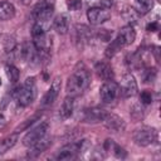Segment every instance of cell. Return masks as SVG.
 <instances>
[{"mask_svg":"<svg viewBox=\"0 0 161 161\" xmlns=\"http://www.w3.org/2000/svg\"><path fill=\"white\" fill-rule=\"evenodd\" d=\"M89 83H91L89 72L83 67L75 68L74 72L69 75V78L67 80V86H65L67 94L75 98V97L80 96L88 88Z\"/></svg>","mask_w":161,"mask_h":161,"instance_id":"obj_1","label":"cell"},{"mask_svg":"<svg viewBox=\"0 0 161 161\" xmlns=\"http://www.w3.org/2000/svg\"><path fill=\"white\" fill-rule=\"evenodd\" d=\"M35 94H36V86H35V79L33 77L26 78L24 84L14 92V97H15L18 104L21 107L30 104L34 101Z\"/></svg>","mask_w":161,"mask_h":161,"instance_id":"obj_2","label":"cell"},{"mask_svg":"<svg viewBox=\"0 0 161 161\" xmlns=\"http://www.w3.org/2000/svg\"><path fill=\"white\" fill-rule=\"evenodd\" d=\"M88 145L87 140H83V141H79V142H72V143H68L65 146H63L58 153L55 155V158L59 160V161H68V160H74L79 153L80 151H83L86 148V146Z\"/></svg>","mask_w":161,"mask_h":161,"instance_id":"obj_3","label":"cell"},{"mask_svg":"<svg viewBox=\"0 0 161 161\" xmlns=\"http://www.w3.org/2000/svg\"><path fill=\"white\" fill-rule=\"evenodd\" d=\"M31 36H33V44L36 48V50L42 55L47 54L49 50V47H50L49 38L47 35V30L43 29L42 26H39L38 24H34L33 29H31Z\"/></svg>","mask_w":161,"mask_h":161,"instance_id":"obj_4","label":"cell"},{"mask_svg":"<svg viewBox=\"0 0 161 161\" xmlns=\"http://www.w3.org/2000/svg\"><path fill=\"white\" fill-rule=\"evenodd\" d=\"M156 140H157V131L153 127L145 126V127L136 130L133 133V141L137 146L146 147V146L152 145Z\"/></svg>","mask_w":161,"mask_h":161,"instance_id":"obj_5","label":"cell"},{"mask_svg":"<svg viewBox=\"0 0 161 161\" xmlns=\"http://www.w3.org/2000/svg\"><path fill=\"white\" fill-rule=\"evenodd\" d=\"M99 96L103 103H113L118 97H119V87L118 84L112 79V80H106L101 89H99Z\"/></svg>","mask_w":161,"mask_h":161,"instance_id":"obj_6","label":"cell"},{"mask_svg":"<svg viewBox=\"0 0 161 161\" xmlns=\"http://www.w3.org/2000/svg\"><path fill=\"white\" fill-rule=\"evenodd\" d=\"M118 87H119V96H122L123 98L133 97L137 93V82L131 73H126L122 77Z\"/></svg>","mask_w":161,"mask_h":161,"instance_id":"obj_7","label":"cell"},{"mask_svg":"<svg viewBox=\"0 0 161 161\" xmlns=\"http://www.w3.org/2000/svg\"><path fill=\"white\" fill-rule=\"evenodd\" d=\"M49 125L48 122H42L40 125H38L36 127H34L33 130H30L23 138V143L28 147H30L31 145H34L36 141H39L42 137H44L48 132Z\"/></svg>","mask_w":161,"mask_h":161,"instance_id":"obj_8","label":"cell"},{"mask_svg":"<svg viewBox=\"0 0 161 161\" xmlns=\"http://www.w3.org/2000/svg\"><path fill=\"white\" fill-rule=\"evenodd\" d=\"M87 18L92 25H99L111 18V13L108 9L101 6H92L87 10Z\"/></svg>","mask_w":161,"mask_h":161,"instance_id":"obj_9","label":"cell"},{"mask_svg":"<svg viewBox=\"0 0 161 161\" xmlns=\"http://www.w3.org/2000/svg\"><path fill=\"white\" fill-rule=\"evenodd\" d=\"M59 91H60V79H59V77H57V78H54V80L52 82L49 89H48V91L45 92V94L43 96L42 102H40V107H42V108L50 107V106L55 102V99H57V97H58V94H59Z\"/></svg>","mask_w":161,"mask_h":161,"instance_id":"obj_10","label":"cell"},{"mask_svg":"<svg viewBox=\"0 0 161 161\" xmlns=\"http://www.w3.org/2000/svg\"><path fill=\"white\" fill-rule=\"evenodd\" d=\"M52 145V137L45 135L44 137H42L39 141H36L34 145H31L29 147V152H28V157H36L40 153H43L49 146Z\"/></svg>","mask_w":161,"mask_h":161,"instance_id":"obj_11","label":"cell"},{"mask_svg":"<svg viewBox=\"0 0 161 161\" xmlns=\"http://www.w3.org/2000/svg\"><path fill=\"white\" fill-rule=\"evenodd\" d=\"M102 122L106 125V127L108 130H111L113 132H122L125 130V127H126L123 119L121 117L113 114V113H106V116H104Z\"/></svg>","mask_w":161,"mask_h":161,"instance_id":"obj_12","label":"cell"},{"mask_svg":"<svg viewBox=\"0 0 161 161\" xmlns=\"http://www.w3.org/2000/svg\"><path fill=\"white\" fill-rule=\"evenodd\" d=\"M69 24H70V16L67 13L59 14L54 21H53V28L58 34H67L69 30Z\"/></svg>","mask_w":161,"mask_h":161,"instance_id":"obj_13","label":"cell"},{"mask_svg":"<svg viewBox=\"0 0 161 161\" xmlns=\"http://www.w3.org/2000/svg\"><path fill=\"white\" fill-rule=\"evenodd\" d=\"M106 111L103 108H99V107H93V108H89V109H86L84 111V121L86 122H91V123H96V122H101L103 121L104 116H106Z\"/></svg>","mask_w":161,"mask_h":161,"instance_id":"obj_14","label":"cell"},{"mask_svg":"<svg viewBox=\"0 0 161 161\" xmlns=\"http://www.w3.org/2000/svg\"><path fill=\"white\" fill-rule=\"evenodd\" d=\"M94 70H96L97 75H98L101 79H103L104 82L113 79V70H112V67H111L108 63H106V62H98V63H96Z\"/></svg>","mask_w":161,"mask_h":161,"instance_id":"obj_15","label":"cell"},{"mask_svg":"<svg viewBox=\"0 0 161 161\" xmlns=\"http://www.w3.org/2000/svg\"><path fill=\"white\" fill-rule=\"evenodd\" d=\"M117 36L122 40V43L125 44V47H127V45H130V44H132V43L135 42V39H136V33H135L132 25H126V26H123V28L118 31Z\"/></svg>","mask_w":161,"mask_h":161,"instance_id":"obj_16","label":"cell"},{"mask_svg":"<svg viewBox=\"0 0 161 161\" xmlns=\"http://www.w3.org/2000/svg\"><path fill=\"white\" fill-rule=\"evenodd\" d=\"M73 111H74V98L70 96H67L60 106L59 114L63 119H67L73 114Z\"/></svg>","mask_w":161,"mask_h":161,"instance_id":"obj_17","label":"cell"},{"mask_svg":"<svg viewBox=\"0 0 161 161\" xmlns=\"http://www.w3.org/2000/svg\"><path fill=\"white\" fill-rule=\"evenodd\" d=\"M15 15V8L9 1H0V20H10Z\"/></svg>","mask_w":161,"mask_h":161,"instance_id":"obj_18","label":"cell"},{"mask_svg":"<svg viewBox=\"0 0 161 161\" xmlns=\"http://www.w3.org/2000/svg\"><path fill=\"white\" fill-rule=\"evenodd\" d=\"M18 138H19L18 132L11 133V135L6 136L5 138H3V140L0 141V155H3V153H5V152H8L11 147H14V145H15V143H16V141H18Z\"/></svg>","mask_w":161,"mask_h":161,"instance_id":"obj_19","label":"cell"},{"mask_svg":"<svg viewBox=\"0 0 161 161\" xmlns=\"http://www.w3.org/2000/svg\"><path fill=\"white\" fill-rule=\"evenodd\" d=\"M122 48H125V44L122 43V40L118 38V36H116L112 42H111V44L107 47V49H106V57L107 58H112L114 54H117Z\"/></svg>","mask_w":161,"mask_h":161,"instance_id":"obj_20","label":"cell"},{"mask_svg":"<svg viewBox=\"0 0 161 161\" xmlns=\"http://www.w3.org/2000/svg\"><path fill=\"white\" fill-rule=\"evenodd\" d=\"M152 9V0H135V10L140 15L147 14Z\"/></svg>","mask_w":161,"mask_h":161,"instance_id":"obj_21","label":"cell"},{"mask_svg":"<svg viewBox=\"0 0 161 161\" xmlns=\"http://www.w3.org/2000/svg\"><path fill=\"white\" fill-rule=\"evenodd\" d=\"M5 72H6V75H8V78H9L10 82L15 83L16 80H19L20 72H19V69H18L15 65H13V64H6Z\"/></svg>","mask_w":161,"mask_h":161,"instance_id":"obj_22","label":"cell"},{"mask_svg":"<svg viewBox=\"0 0 161 161\" xmlns=\"http://www.w3.org/2000/svg\"><path fill=\"white\" fill-rule=\"evenodd\" d=\"M122 16L125 18V20L126 21H128V23H135V21H137V19H138V16H140V14L135 10V9H132V8H127L125 11H123V14H122ZM130 24V25H131Z\"/></svg>","mask_w":161,"mask_h":161,"instance_id":"obj_23","label":"cell"},{"mask_svg":"<svg viewBox=\"0 0 161 161\" xmlns=\"http://www.w3.org/2000/svg\"><path fill=\"white\" fill-rule=\"evenodd\" d=\"M153 97H152V93L150 91H142L141 94H140V102L142 104H150L152 102Z\"/></svg>","mask_w":161,"mask_h":161,"instance_id":"obj_24","label":"cell"},{"mask_svg":"<svg viewBox=\"0 0 161 161\" xmlns=\"http://www.w3.org/2000/svg\"><path fill=\"white\" fill-rule=\"evenodd\" d=\"M156 77V69L153 68H148L145 70V75H143V80L145 82H152Z\"/></svg>","mask_w":161,"mask_h":161,"instance_id":"obj_25","label":"cell"},{"mask_svg":"<svg viewBox=\"0 0 161 161\" xmlns=\"http://www.w3.org/2000/svg\"><path fill=\"white\" fill-rule=\"evenodd\" d=\"M68 6H69L70 10H78V9L82 6V1H80V0H72Z\"/></svg>","mask_w":161,"mask_h":161,"instance_id":"obj_26","label":"cell"},{"mask_svg":"<svg viewBox=\"0 0 161 161\" xmlns=\"http://www.w3.org/2000/svg\"><path fill=\"white\" fill-rule=\"evenodd\" d=\"M158 23L157 21H152V23H150V24H147V26H146V29L148 30V31H157L158 30Z\"/></svg>","mask_w":161,"mask_h":161,"instance_id":"obj_27","label":"cell"},{"mask_svg":"<svg viewBox=\"0 0 161 161\" xmlns=\"http://www.w3.org/2000/svg\"><path fill=\"white\" fill-rule=\"evenodd\" d=\"M5 126H6V119L3 114H0V130H3Z\"/></svg>","mask_w":161,"mask_h":161,"instance_id":"obj_28","label":"cell"},{"mask_svg":"<svg viewBox=\"0 0 161 161\" xmlns=\"http://www.w3.org/2000/svg\"><path fill=\"white\" fill-rule=\"evenodd\" d=\"M19 1H20V3H23L24 5H28V4H30L33 0H19Z\"/></svg>","mask_w":161,"mask_h":161,"instance_id":"obj_29","label":"cell"},{"mask_svg":"<svg viewBox=\"0 0 161 161\" xmlns=\"http://www.w3.org/2000/svg\"><path fill=\"white\" fill-rule=\"evenodd\" d=\"M0 86H1V79H0Z\"/></svg>","mask_w":161,"mask_h":161,"instance_id":"obj_30","label":"cell"},{"mask_svg":"<svg viewBox=\"0 0 161 161\" xmlns=\"http://www.w3.org/2000/svg\"><path fill=\"white\" fill-rule=\"evenodd\" d=\"M157 1H161V0H157Z\"/></svg>","mask_w":161,"mask_h":161,"instance_id":"obj_31","label":"cell"}]
</instances>
